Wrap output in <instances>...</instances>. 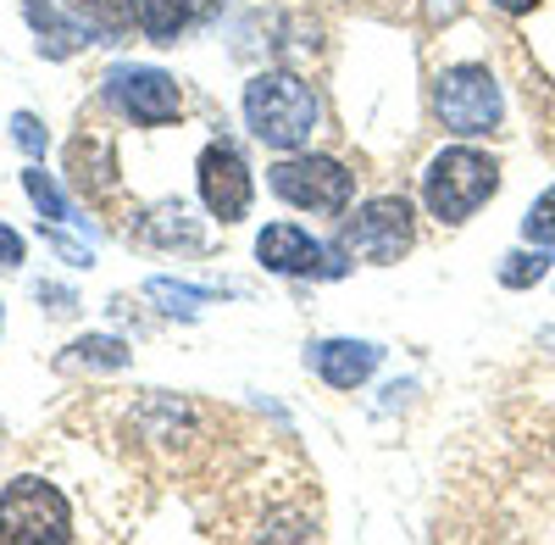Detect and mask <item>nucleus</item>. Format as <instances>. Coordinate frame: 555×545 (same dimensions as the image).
Listing matches in <instances>:
<instances>
[{
  "label": "nucleus",
  "mask_w": 555,
  "mask_h": 545,
  "mask_svg": "<svg viewBox=\"0 0 555 545\" xmlns=\"http://www.w3.org/2000/svg\"><path fill=\"white\" fill-rule=\"evenodd\" d=\"M195 178H201V201H206V212H211L217 223H240V217H250V195H256V185H250L245 156L228 145V140H211V145L201 151Z\"/></svg>",
  "instance_id": "8"
},
{
  "label": "nucleus",
  "mask_w": 555,
  "mask_h": 545,
  "mask_svg": "<svg viewBox=\"0 0 555 545\" xmlns=\"http://www.w3.org/2000/svg\"><path fill=\"white\" fill-rule=\"evenodd\" d=\"M522 235L533 240V245H555V185L528 206V217H522Z\"/></svg>",
  "instance_id": "18"
},
{
  "label": "nucleus",
  "mask_w": 555,
  "mask_h": 545,
  "mask_svg": "<svg viewBox=\"0 0 555 545\" xmlns=\"http://www.w3.org/2000/svg\"><path fill=\"white\" fill-rule=\"evenodd\" d=\"M256 256L267 272H284V279H339L345 272V251L311 240L300 223H267L256 235Z\"/></svg>",
  "instance_id": "7"
},
{
  "label": "nucleus",
  "mask_w": 555,
  "mask_h": 545,
  "mask_svg": "<svg viewBox=\"0 0 555 545\" xmlns=\"http://www.w3.org/2000/svg\"><path fill=\"white\" fill-rule=\"evenodd\" d=\"M0 451H7V423H0Z\"/></svg>",
  "instance_id": "23"
},
{
  "label": "nucleus",
  "mask_w": 555,
  "mask_h": 545,
  "mask_svg": "<svg viewBox=\"0 0 555 545\" xmlns=\"http://www.w3.org/2000/svg\"><path fill=\"white\" fill-rule=\"evenodd\" d=\"M0 324H7V306H0Z\"/></svg>",
  "instance_id": "24"
},
{
  "label": "nucleus",
  "mask_w": 555,
  "mask_h": 545,
  "mask_svg": "<svg viewBox=\"0 0 555 545\" xmlns=\"http://www.w3.org/2000/svg\"><path fill=\"white\" fill-rule=\"evenodd\" d=\"M34 295H39V306H51V317H73L78 312V295L67 284H39Z\"/></svg>",
  "instance_id": "20"
},
{
  "label": "nucleus",
  "mask_w": 555,
  "mask_h": 545,
  "mask_svg": "<svg viewBox=\"0 0 555 545\" xmlns=\"http://www.w3.org/2000/svg\"><path fill=\"white\" fill-rule=\"evenodd\" d=\"M56 368H128V345L112 340V334H89V340H73L67 356Z\"/></svg>",
  "instance_id": "14"
},
{
  "label": "nucleus",
  "mask_w": 555,
  "mask_h": 545,
  "mask_svg": "<svg viewBox=\"0 0 555 545\" xmlns=\"http://www.w3.org/2000/svg\"><path fill=\"white\" fill-rule=\"evenodd\" d=\"M544 272H550V251H544V245H533V251H512V256L500 262V284H505V290H533Z\"/></svg>",
  "instance_id": "16"
},
{
  "label": "nucleus",
  "mask_w": 555,
  "mask_h": 545,
  "mask_svg": "<svg viewBox=\"0 0 555 545\" xmlns=\"http://www.w3.org/2000/svg\"><path fill=\"white\" fill-rule=\"evenodd\" d=\"M73 540V507L56 484L34 473L0 490V545H67Z\"/></svg>",
  "instance_id": "3"
},
{
  "label": "nucleus",
  "mask_w": 555,
  "mask_h": 545,
  "mask_svg": "<svg viewBox=\"0 0 555 545\" xmlns=\"http://www.w3.org/2000/svg\"><path fill=\"white\" fill-rule=\"evenodd\" d=\"M139 240H156V245H183V251H201V245H206L201 223L190 217V206H183V201H162V206H151L145 217H139Z\"/></svg>",
  "instance_id": "11"
},
{
  "label": "nucleus",
  "mask_w": 555,
  "mask_h": 545,
  "mask_svg": "<svg viewBox=\"0 0 555 545\" xmlns=\"http://www.w3.org/2000/svg\"><path fill=\"white\" fill-rule=\"evenodd\" d=\"M128 17L151 45H178V34L195 17V0H128Z\"/></svg>",
  "instance_id": "12"
},
{
  "label": "nucleus",
  "mask_w": 555,
  "mask_h": 545,
  "mask_svg": "<svg viewBox=\"0 0 555 545\" xmlns=\"http://www.w3.org/2000/svg\"><path fill=\"white\" fill-rule=\"evenodd\" d=\"M0 267H23V235L17 229H7V223H0Z\"/></svg>",
  "instance_id": "21"
},
{
  "label": "nucleus",
  "mask_w": 555,
  "mask_h": 545,
  "mask_svg": "<svg viewBox=\"0 0 555 545\" xmlns=\"http://www.w3.org/2000/svg\"><path fill=\"white\" fill-rule=\"evenodd\" d=\"M378 362L384 351L373 340H317L306 351V368L322 379V384H334V390H356L378 373Z\"/></svg>",
  "instance_id": "10"
},
{
  "label": "nucleus",
  "mask_w": 555,
  "mask_h": 545,
  "mask_svg": "<svg viewBox=\"0 0 555 545\" xmlns=\"http://www.w3.org/2000/svg\"><path fill=\"white\" fill-rule=\"evenodd\" d=\"M434 112H439L444 134H461V140L494 134L500 117H505L494 73L489 67H444L439 84H434Z\"/></svg>",
  "instance_id": "5"
},
{
  "label": "nucleus",
  "mask_w": 555,
  "mask_h": 545,
  "mask_svg": "<svg viewBox=\"0 0 555 545\" xmlns=\"http://www.w3.org/2000/svg\"><path fill=\"white\" fill-rule=\"evenodd\" d=\"M106 96L145 128H162L183 112V96H178V78L162 73V67H112L106 73Z\"/></svg>",
  "instance_id": "9"
},
{
  "label": "nucleus",
  "mask_w": 555,
  "mask_h": 545,
  "mask_svg": "<svg viewBox=\"0 0 555 545\" xmlns=\"http://www.w3.org/2000/svg\"><path fill=\"white\" fill-rule=\"evenodd\" d=\"M416 240V217H411V201L405 195H378L356 206L345 223H339V251L350 262H366V267H389L411 251Z\"/></svg>",
  "instance_id": "4"
},
{
  "label": "nucleus",
  "mask_w": 555,
  "mask_h": 545,
  "mask_svg": "<svg viewBox=\"0 0 555 545\" xmlns=\"http://www.w3.org/2000/svg\"><path fill=\"white\" fill-rule=\"evenodd\" d=\"M23 190H28V201L39 206L44 223H67V217H73V212H67V195L56 190V178L44 173V167H28V173H23Z\"/></svg>",
  "instance_id": "17"
},
{
  "label": "nucleus",
  "mask_w": 555,
  "mask_h": 545,
  "mask_svg": "<svg viewBox=\"0 0 555 545\" xmlns=\"http://www.w3.org/2000/svg\"><path fill=\"white\" fill-rule=\"evenodd\" d=\"M73 178H78V190H83V195L106 201V195L117 190V167H112L106 145H89V140H78V145H73Z\"/></svg>",
  "instance_id": "13"
},
{
  "label": "nucleus",
  "mask_w": 555,
  "mask_h": 545,
  "mask_svg": "<svg viewBox=\"0 0 555 545\" xmlns=\"http://www.w3.org/2000/svg\"><path fill=\"white\" fill-rule=\"evenodd\" d=\"M145 301H156V306L172 312V317H195V312L211 301V290H201V284H178V279H151V284H145Z\"/></svg>",
  "instance_id": "15"
},
{
  "label": "nucleus",
  "mask_w": 555,
  "mask_h": 545,
  "mask_svg": "<svg viewBox=\"0 0 555 545\" xmlns=\"http://www.w3.org/2000/svg\"><path fill=\"white\" fill-rule=\"evenodd\" d=\"M494 7H500V12H512V17H522V12L539 7V0H494Z\"/></svg>",
  "instance_id": "22"
},
{
  "label": "nucleus",
  "mask_w": 555,
  "mask_h": 545,
  "mask_svg": "<svg viewBox=\"0 0 555 545\" xmlns=\"http://www.w3.org/2000/svg\"><path fill=\"white\" fill-rule=\"evenodd\" d=\"M267 185L278 201H289L300 212H322V217H339L356 195V173H345L334 156H284L272 173H267Z\"/></svg>",
  "instance_id": "6"
},
{
  "label": "nucleus",
  "mask_w": 555,
  "mask_h": 545,
  "mask_svg": "<svg viewBox=\"0 0 555 545\" xmlns=\"http://www.w3.org/2000/svg\"><path fill=\"white\" fill-rule=\"evenodd\" d=\"M494 190H500V167H494V156H483L473 145L439 151L428 162V173H423V201H428V212L439 223H450V229L467 223Z\"/></svg>",
  "instance_id": "2"
},
{
  "label": "nucleus",
  "mask_w": 555,
  "mask_h": 545,
  "mask_svg": "<svg viewBox=\"0 0 555 545\" xmlns=\"http://www.w3.org/2000/svg\"><path fill=\"white\" fill-rule=\"evenodd\" d=\"M245 123H250V134H256L261 145L300 151V145H311V134L322 123V106H317L306 78L267 67V73H256L245 84Z\"/></svg>",
  "instance_id": "1"
},
{
  "label": "nucleus",
  "mask_w": 555,
  "mask_h": 545,
  "mask_svg": "<svg viewBox=\"0 0 555 545\" xmlns=\"http://www.w3.org/2000/svg\"><path fill=\"white\" fill-rule=\"evenodd\" d=\"M12 140H17L28 156H44V123H39L34 112H17V117H12Z\"/></svg>",
  "instance_id": "19"
}]
</instances>
